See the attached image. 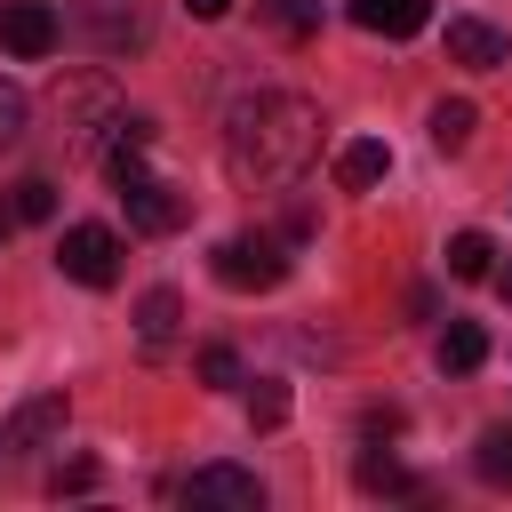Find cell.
Segmentation results:
<instances>
[{
	"mask_svg": "<svg viewBox=\"0 0 512 512\" xmlns=\"http://www.w3.org/2000/svg\"><path fill=\"white\" fill-rule=\"evenodd\" d=\"M360 488H384V496H416V480H408L392 456H360Z\"/></svg>",
	"mask_w": 512,
	"mask_h": 512,
	"instance_id": "obj_19",
	"label": "cell"
},
{
	"mask_svg": "<svg viewBox=\"0 0 512 512\" xmlns=\"http://www.w3.org/2000/svg\"><path fill=\"white\" fill-rule=\"evenodd\" d=\"M488 256H496L488 232H456V240H448V272H456V280H488Z\"/></svg>",
	"mask_w": 512,
	"mask_h": 512,
	"instance_id": "obj_17",
	"label": "cell"
},
{
	"mask_svg": "<svg viewBox=\"0 0 512 512\" xmlns=\"http://www.w3.org/2000/svg\"><path fill=\"white\" fill-rule=\"evenodd\" d=\"M8 200H16V216H24V224H48V216H56V184H48V176L8 184Z\"/></svg>",
	"mask_w": 512,
	"mask_h": 512,
	"instance_id": "obj_18",
	"label": "cell"
},
{
	"mask_svg": "<svg viewBox=\"0 0 512 512\" xmlns=\"http://www.w3.org/2000/svg\"><path fill=\"white\" fill-rule=\"evenodd\" d=\"M400 424H408L400 408H368V416H360V440H400Z\"/></svg>",
	"mask_w": 512,
	"mask_h": 512,
	"instance_id": "obj_24",
	"label": "cell"
},
{
	"mask_svg": "<svg viewBox=\"0 0 512 512\" xmlns=\"http://www.w3.org/2000/svg\"><path fill=\"white\" fill-rule=\"evenodd\" d=\"M56 264H64V280H80V288H112V280H120V232H112V224H72V232L56 240Z\"/></svg>",
	"mask_w": 512,
	"mask_h": 512,
	"instance_id": "obj_3",
	"label": "cell"
},
{
	"mask_svg": "<svg viewBox=\"0 0 512 512\" xmlns=\"http://www.w3.org/2000/svg\"><path fill=\"white\" fill-rule=\"evenodd\" d=\"M496 296H504V304H512V264H504V272H496Z\"/></svg>",
	"mask_w": 512,
	"mask_h": 512,
	"instance_id": "obj_27",
	"label": "cell"
},
{
	"mask_svg": "<svg viewBox=\"0 0 512 512\" xmlns=\"http://www.w3.org/2000/svg\"><path fill=\"white\" fill-rule=\"evenodd\" d=\"M248 416H256V424H280V416H288V392H280V384H256V392H248Z\"/></svg>",
	"mask_w": 512,
	"mask_h": 512,
	"instance_id": "obj_22",
	"label": "cell"
},
{
	"mask_svg": "<svg viewBox=\"0 0 512 512\" xmlns=\"http://www.w3.org/2000/svg\"><path fill=\"white\" fill-rule=\"evenodd\" d=\"M64 392H40V400H24V408H8L0 416V464H16V456H32V448H48L56 432H64Z\"/></svg>",
	"mask_w": 512,
	"mask_h": 512,
	"instance_id": "obj_4",
	"label": "cell"
},
{
	"mask_svg": "<svg viewBox=\"0 0 512 512\" xmlns=\"http://www.w3.org/2000/svg\"><path fill=\"white\" fill-rule=\"evenodd\" d=\"M384 176H392V152H384L376 136H352V144L336 152V184H344V192H368V184H384Z\"/></svg>",
	"mask_w": 512,
	"mask_h": 512,
	"instance_id": "obj_11",
	"label": "cell"
},
{
	"mask_svg": "<svg viewBox=\"0 0 512 512\" xmlns=\"http://www.w3.org/2000/svg\"><path fill=\"white\" fill-rule=\"evenodd\" d=\"M120 200H128V224H136V232H176V224H184V192L160 184V176L120 184Z\"/></svg>",
	"mask_w": 512,
	"mask_h": 512,
	"instance_id": "obj_8",
	"label": "cell"
},
{
	"mask_svg": "<svg viewBox=\"0 0 512 512\" xmlns=\"http://www.w3.org/2000/svg\"><path fill=\"white\" fill-rule=\"evenodd\" d=\"M472 128H480V112H472L464 96H440V104H432V144H440V152H464Z\"/></svg>",
	"mask_w": 512,
	"mask_h": 512,
	"instance_id": "obj_13",
	"label": "cell"
},
{
	"mask_svg": "<svg viewBox=\"0 0 512 512\" xmlns=\"http://www.w3.org/2000/svg\"><path fill=\"white\" fill-rule=\"evenodd\" d=\"M472 464H480V480H496V488H504V480H512V424H488V432H480V448H472Z\"/></svg>",
	"mask_w": 512,
	"mask_h": 512,
	"instance_id": "obj_16",
	"label": "cell"
},
{
	"mask_svg": "<svg viewBox=\"0 0 512 512\" xmlns=\"http://www.w3.org/2000/svg\"><path fill=\"white\" fill-rule=\"evenodd\" d=\"M216 280L224 288H280L288 280V240L280 232H232L216 248Z\"/></svg>",
	"mask_w": 512,
	"mask_h": 512,
	"instance_id": "obj_2",
	"label": "cell"
},
{
	"mask_svg": "<svg viewBox=\"0 0 512 512\" xmlns=\"http://www.w3.org/2000/svg\"><path fill=\"white\" fill-rule=\"evenodd\" d=\"M424 16H432V0H352V24L360 32H384V40L424 32Z\"/></svg>",
	"mask_w": 512,
	"mask_h": 512,
	"instance_id": "obj_10",
	"label": "cell"
},
{
	"mask_svg": "<svg viewBox=\"0 0 512 512\" xmlns=\"http://www.w3.org/2000/svg\"><path fill=\"white\" fill-rule=\"evenodd\" d=\"M24 120H32V104H24V88L16 80H0V152L24 136Z\"/></svg>",
	"mask_w": 512,
	"mask_h": 512,
	"instance_id": "obj_20",
	"label": "cell"
},
{
	"mask_svg": "<svg viewBox=\"0 0 512 512\" xmlns=\"http://www.w3.org/2000/svg\"><path fill=\"white\" fill-rule=\"evenodd\" d=\"M56 40H64L56 8H40V0H0V48H8V56L40 64V56L56 48Z\"/></svg>",
	"mask_w": 512,
	"mask_h": 512,
	"instance_id": "obj_5",
	"label": "cell"
},
{
	"mask_svg": "<svg viewBox=\"0 0 512 512\" xmlns=\"http://www.w3.org/2000/svg\"><path fill=\"white\" fill-rule=\"evenodd\" d=\"M88 40H96L104 56H128V48H144V40H152V16H144V0H88Z\"/></svg>",
	"mask_w": 512,
	"mask_h": 512,
	"instance_id": "obj_7",
	"label": "cell"
},
{
	"mask_svg": "<svg viewBox=\"0 0 512 512\" xmlns=\"http://www.w3.org/2000/svg\"><path fill=\"white\" fill-rule=\"evenodd\" d=\"M448 56L472 64V72H496V64L512 56V40H504L496 24H480V16H448Z\"/></svg>",
	"mask_w": 512,
	"mask_h": 512,
	"instance_id": "obj_9",
	"label": "cell"
},
{
	"mask_svg": "<svg viewBox=\"0 0 512 512\" xmlns=\"http://www.w3.org/2000/svg\"><path fill=\"white\" fill-rule=\"evenodd\" d=\"M176 320H184L176 288H144V304H136V336H144V352H168V344H176Z\"/></svg>",
	"mask_w": 512,
	"mask_h": 512,
	"instance_id": "obj_12",
	"label": "cell"
},
{
	"mask_svg": "<svg viewBox=\"0 0 512 512\" xmlns=\"http://www.w3.org/2000/svg\"><path fill=\"white\" fill-rule=\"evenodd\" d=\"M184 504H232V512H264V480L256 472H240V464H200L184 488H176Z\"/></svg>",
	"mask_w": 512,
	"mask_h": 512,
	"instance_id": "obj_6",
	"label": "cell"
},
{
	"mask_svg": "<svg viewBox=\"0 0 512 512\" xmlns=\"http://www.w3.org/2000/svg\"><path fill=\"white\" fill-rule=\"evenodd\" d=\"M56 496H80V488H96V464L88 456H72V464H56V480H48Z\"/></svg>",
	"mask_w": 512,
	"mask_h": 512,
	"instance_id": "obj_23",
	"label": "cell"
},
{
	"mask_svg": "<svg viewBox=\"0 0 512 512\" xmlns=\"http://www.w3.org/2000/svg\"><path fill=\"white\" fill-rule=\"evenodd\" d=\"M16 224H24V216H16V200H0V240H8Z\"/></svg>",
	"mask_w": 512,
	"mask_h": 512,
	"instance_id": "obj_26",
	"label": "cell"
},
{
	"mask_svg": "<svg viewBox=\"0 0 512 512\" xmlns=\"http://www.w3.org/2000/svg\"><path fill=\"white\" fill-rule=\"evenodd\" d=\"M256 8H264V24L280 40H312L320 32V0H256Z\"/></svg>",
	"mask_w": 512,
	"mask_h": 512,
	"instance_id": "obj_15",
	"label": "cell"
},
{
	"mask_svg": "<svg viewBox=\"0 0 512 512\" xmlns=\"http://www.w3.org/2000/svg\"><path fill=\"white\" fill-rule=\"evenodd\" d=\"M480 360H488V336H480L472 320H456V328L440 336V368H448V376H472Z\"/></svg>",
	"mask_w": 512,
	"mask_h": 512,
	"instance_id": "obj_14",
	"label": "cell"
},
{
	"mask_svg": "<svg viewBox=\"0 0 512 512\" xmlns=\"http://www.w3.org/2000/svg\"><path fill=\"white\" fill-rule=\"evenodd\" d=\"M312 152H320V104L296 96V88H256V96H240L232 120H224V168H232V184H248V192L296 184Z\"/></svg>",
	"mask_w": 512,
	"mask_h": 512,
	"instance_id": "obj_1",
	"label": "cell"
},
{
	"mask_svg": "<svg viewBox=\"0 0 512 512\" xmlns=\"http://www.w3.org/2000/svg\"><path fill=\"white\" fill-rule=\"evenodd\" d=\"M184 8H192L200 24H216V16H232V0H184Z\"/></svg>",
	"mask_w": 512,
	"mask_h": 512,
	"instance_id": "obj_25",
	"label": "cell"
},
{
	"mask_svg": "<svg viewBox=\"0 0 512 512\" xmlns=\"http://www.w3.org/2000/svg\"><path fill=\"white\" fill-rule=\"evenodd\" d=\"M200 376L208 384H240V352L232 344H200Z\"/></svg>",
	"mask_w": 512,
	"mask_h": 512,
	"instance_id": "obj_21",
	"label": "cell"
}]
</instances>
